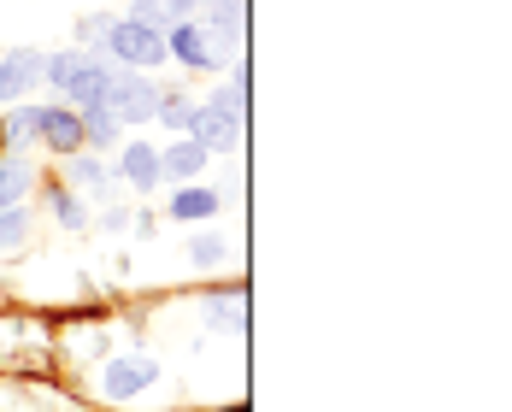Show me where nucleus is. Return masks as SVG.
Returning a JSON list of instances; mask_svg holds the SVG:
<instances>
[{"label": "nucleus", "instance_id": "nucleus-17", "mask_svg": "<svg viewBox=\"0 0 512 412\" xmlns=\"http://www.w3.org/2000/svg\"><path fill=\"white\" fill-rule=\"evenodd\" d=\"M36 118H42L36 106H18V112L6 118V136H12V142H30V136H36Z\"/></svg>", "mask_w": 512, "mask_h": 412}, {"label": "nucleus", "instance_id": "nucleus-20", "mask_svg": "<svg viewBox=\"0 0 512 412\" xmlns=\"http://www.w3.org/2000/svg\"><path fill=\"white\" fill-rule=\"evenodd\" d=\"M224 254H230V248H224L218 236H195V248H189V259H195V265H218Z\"/></svg>", "mask_w": 512, "mask_h": 412}, {"label": "nucleus", "instance_id": "nucleus-21", "mask_svg": "<svg viewBox=\"0 0 512 412\" xmlns=\"http://www.w3.org/2000/svg\"><path fill=\"white\" fill-rule=\"evenodd\" d=\"M154 112H159V118H165V124H171V130H183V124L195 118V106H189V101H159Z\"/></svg>", "mask_w": 512, "mask_h": 412}, {"label": "nucleus", "instance_id": "nucleus-11", "mask_svg": "<svg viewBox=\"0 0 512 412\" xmlns=\"http://www.w3.org/2000/svg\"><path fill=\"white\" fill-rule=\"evenodd\" d=\"M124 177H130L136 189H154L159 183V154L148 142H130V148H124Z\"/></svg>", "mask_w": 512, "mask_h": 412}, {"label": "nucleus", "instance_id": "nucleus-5", "mask_svg": "<svg viewBox=\"0 0 512 412\" xmlns=\"http://www.w3.org/2000/svg\"><path fill=\"white\" fill-rule=\"evenodd\" d=\"M154 377H159V360H148V354L112 360V365H106V395H112V401H130V395H142Z\"/></svg>", "mask_w": 512, "mask_h": 412}, {"label": "nucleus", "instance_id": "nucleus-12", "mask_svg": "<svg viewBox=\"0 0 512 412\" xmlns=\"http://www.w3.org/2000/svg\"><path fill=\"white\" fill-rule=\"evenodd\" d=\"M206 12H212V36H224L236 48V36H242V0H206Z\"/></svg>", "mask_w": 512, "mask_h": 412}, {"label": "nucleus", "instance_id": "nucleus-18", "mask_svg": "<svg viewBox=\"0 0 512 412\" xmlns=\"http://www.w3.org/2000/svg\"><path fill=\"white\" fill-rule=\"evenodd\" d=\"M83 136H89V142H112V136H118V124L106 118L101 106H89V118H83Z\"/></svg>", "mask_w": 512, "mask_h": 412}, {"label": "nucleus", "instance_id": "nucleus-13", "mask_svg": "<svg viewBox=\"0 0 512 412\" xmlns=\"http://www.w3.org/2000/svg\"><path fill=\"white\" fill-rule=\"evenodd\" d=\"M171 212H177V218H212V212H218V195H212V189H183V195L171 201Z\"/></svg>", "mask_w": 512, "mask_h": 412}, {"label": "nucleus", "instance_id": "nucleus-22", "mask_svg": "<svg viewBox=\"0 0 512 412\" xmlns=\"http://www.w3.org/2000/svg\"><path fill=\"white\" fill-rule=\"evenodd\" d=\"M71 177H77L83 189H101V183H106V171L95 165V159H77V165H71Z\"/></svg>", "mask_w": 512, "mask_h": 412}, {"label": "nucleus", "instance_id": "nucleus-24", "mask_svg": "<svg viewBox=\"0 0 512 412\" xmlns=\"http://www.w3.org/2000/svg\"><path fill=\"white\" fill-rule=\"evenodd\" d=\"M0 59H6V53H0Z\"/></svg>", "mask_w": 512, "mask_h": 412}, {"label": "nucleus", "instance_id": "nucleus-9", "mask_svg": "<svg viewBox=\"0 0 512 412\" xmlns=\"http://www.w3.org/2000/svg\"><path fill=\"white\" fill-rule=\"evenodd\" d=\"M206 0H136V24H148V30H171V24H183V18H195Z\"/></svg>", "mask_w": 512, "mask_h": 412}, {"label": "nucleus", "instance_id": "nucleus-7", "mask_svg": "<svg viewBox=\"0 0 512 412\" xmlns=\"http://www.w3.org/2000/svg\"><path fill=\"white\" fill-rule=\"evenodd\" d=\"M189 130H195V142H201L206 154H212V148H236V142H242V118H230V112H218V106H201V112L189 118Z\"/></svg>", "mask_w": 512, "mask_h": 412}, {"label": "nucleus", "instance_id": "nucleus-14", "mask_svg": "<svg viewBox=\"0 0 512 412\" xmlns=\"http://www.w3.org/2000/svg\"><path fill=\"white\" fill-rule=\"evenodd\" d=\"M30 189V165H0V206H18Z\"/></svg>", "mask_w": 512, "mask_h": 412}, {"label": "nucleus", "instance_id": "nucleus-8", "mask_svg": "<svg viewBox=\"0 0 512 412\" xmlns=\"http://www.w3.org/2000/svg\"><path fill=\"white\" fill-rule=\"evenodd\" d=\"M36 136L59 148V154H71V148H83V118L71 112V106H48L42 118H36Z\"/></svg>", "mask_w": 512, "mask_h": 412}, {"label": "nucleus", "instance_id": "nucleus-2", "mask_svg": "<svg viewBox=\"0 0 512 412\" xmlns=\"http://www.w3.org/2000/svg\"><path fill=\"white\" fill-rule=\"evenodd\" d=\"M106 77L112 71H106L101 59H89V53H53L48 65H42V83H53L65 95V106H95Z\"/></svg>", "mask_w": 512, "mask_h": 412}, {"label": "nucleus", "instance_id": "nucleus-6", "mask_svg": "<svg viewBox=\"0 0 512 412\" xmlns=\"http://www.w3.org/2000/svg\"><path fill=\"white\" fill-rule=\"evenodd\" d=\"M42 65H48V59H42L36 48L6 53V59H0V101H18L30 83H42Z\"/></svg>", "mask_w": 512, "mask_h": 412}, {"label": "nucleus", "instance_id": "nucleus-3", "mask_svg": "<svg viewBox=\"0 0 512 412\" xmlns=\"http://www.w3.org/2000/svg\"><path fill=\"white\" fill-rule=\"evenodd\" d=\"M95 106H101L112 124H148L154 106H159V89L148 83V77H106Z\"/></svg>", "mask_w": 512, "mask_h": 412}, {"label": "nucleus", "instance_id": "nucleus-19", "mask_svg": "<svg viewBox=\"0 0 512 412\" xmlns=\"http://www.w3.org/2000/svg\"><path fill=\"white\" fill-rule=\"evenodd\" d=\"M53 218H59L65 230H83V206H77V195H53Z\"/></svg>", "mask_w": 512, "mask_h": 412}, {"label": "nucleus", "instance_id": "nucleus-10", "mask_svg": "<svg viewBox=\"0 0 512 412\" xmlns=\"http://www.w3.org/2000/svg\"><path fill=\"white\" fill-rule=\"evenodd\" d=\"M201 171H206V148H201V142H177V148H165V154H159V177L189 183V177H201Z\"/></svg>", "mask_w": 512, "mask_h": 412}, {"label": "nucleus", "instance_id": "nucleus-4", "mask_svg": "<svg viewBox=\"0 0 512 412\" xmlns=\"http://www.w3.org/2000/svg\"><path fill=\"white\" fill-rule=\"evenodd\" d=\"M165 48L177 53V59H189V65H218V59H224V53H230V42H224V36H212V30H201V24H189V18H183V24H171V42H165Z\"/></svg>", "mask_w": 512, "mask_h": 412}, {"label": "nucleus", "instance_id": "nucleus-1", "mask_svg": "<svg viewBox=\"0 0 512 412\" xmlns=\"http://www.w3.org/2000/svg\"><path fill=\"white\" fill-rule=\"evenodd\" d=\"M83 36H89V42H106L124 65H159V59L171 53L165 48V36L148 30V24H136V18H124V24H112V18H89Z\"/></svg>", "mask_w": 512, "mask_h": 412}, {"label": "nucleus", "instance_id": "nucleus-16", "mask_svg": "<svg viewBox=\"0 0 512 412\" xmlns=\"http://www.w3.org/2000/svg\"><path fill=\"white\" fill-rule=\"evenodd\" d=\"M206 106H218V112H230V118H242V77H224V83H218V95H212Z\"/></svg>", "mask_w": 512, "mask_h": 412}, {"label": "nucleus", "instance_id": "nucleus-23", "mask_svg": "<svg viewBox=\"0 0 512 412\" xmlns=\"http://www.w3.org/2000/svg\"><path fill=\"white\" fill-rule=\"evenodd\" d=\"M218 330H242V301H236V295L218 307Z\"/></svg>", "mask_w": 512, "mask_h": 412}, {"label": "nucleus", "instance_id": "nucleus-15", "mask_svg": "<svg viewBox=\"0 0 512 412\" xmlns=\"http://www.w3.org/2000/svg\"><path fill=\"white\" fill-rule=\"evenodd\" d=\"M24 206H0V248H18L24 242Z\"/></svg>", "mask_w": 512, "mask_h": 412}]
</instances>
